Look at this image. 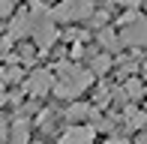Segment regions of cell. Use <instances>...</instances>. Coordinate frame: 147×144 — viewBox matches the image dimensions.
Here are the masks:
<instances>
[{
  "label": "cell",
  "instance_id": "23",
  "mask_svg": "<svg viewBox=\"0 0 147 144\" xmlns=\"http://www.w3.org/2000/svg\"><path fill=\"white\" fill-rule=\"evenodd\" d=\"M138 144H147V132H144V135H141V138H138Z\"/></svg>",
  "mask_w": 147,
  "mask_h": 144
},
{
  "label": "cell",
  "instance_id": "16",
  "mask_svg": "<svg viewBox=\"0 0 147 144\" xmlns=\"http://www.w3.org/2000/svg\"><path fill=\"white\" fill-rule=\"evenodd\" d=\"M12 12H15V0H0V18L12 15Z\"/></svg>",
  "mask_w": 147,
  "mask_h": 144
},
{
  "label": "cell",
  "instance_id": "19",
  "mask_svg": "<svg viewBox=\"0 0 147 144\" xmlns=\"http://www.w3.org/2000/svg\"><path fill=\"white\" fill-rule=\"evenodd\" d=\"M114 3H117V6H123V9H129V12H132V9L138 12V6H141V0H114Z\"/></svg>",
  "mask_w": 147,
  "mask_h": 144
},
{
  "label": "cell",
  "instance_id": "9",
  "mask_svg": "<svg viewBox=\"0 0 147 144\" xmlns=\"http://www.w3.org/2000/svg\"><path fill=\"white\" fill-rule=\"evenodd\" d=\"M90 111H93V105H87V102H72L63 111V117L69 126H81V120H90Z\"/></svg>",
  "mask_w": 147,
  "mask_h": 144
},
{
  "label": "cell",
  "instance_id": "11",
  "mask_svg": "<svg viewBox=\"0 0 147 144\" xmlns=\"http://www.w3.org/2000/svg\"><path fill=\"white\" fill-rule=\"evenodd\" d=\"M99 45H102V48H108V51H117V48H120L117 30H114V27H102V30H99Z\"/></svg>",
  "mask_w": 147,
  "mask_h": 144
},
{
  "label": "cell",
  "instance_id": "25",
  "mask_svg": "<svg viewBox=\"0 0 147 144\" xmlns=\"http://www.w3.org/2000/svg\"><path fill=\"white\" fill-rule=\"evenodd\" d=\"M0 30H3V24H0Z\"/></svg>",
  "mask_w": 147,
  "mask_h": 144
},
{
  "label": "cell",
  "instance_id": "15",
  "mask_svg": "<svg viewBox=\"0 0 147 144\" xmlns=\"http://www.w3.org/2000/svg\"><path fill=\"white\" fill-rule=\"evenodd\" d=\"M9 132H12V120L0 114V144H6V141H9Z\"/></svg>",
  "mask_w": 147,
  "mask_h": 144
},
{
  "label": "cell",
  "instance_id": "7",
  "mask_svg": "<svg viewBox=\"0 0 147 144\" xmlns=\"http://www.w3.org/2000/svg\"><path fill=\"white\" fill-rule=\"evenodd\" d=\"M6 144H33L30 141V120H27V114H18V117H12V132H9V141Z\"/></svg>",
  "mask_w": 147,
  "mask_h": 144
},
{
  "label": "cell",
  "instance_id": "21",
  "mask_svg": "<svg viewBox=\"0 0 147 144\" xmlns=\"http://www.w3.org/2000/svg\"><path fill=\"white\" fill-rule=\"evenodd\" d=\"M6 102H9V93H6V84L0 81V105H6Z\"/></svg>",
  "mask_w": 147,
  "mask_h": 144
},
{
  "label": "cell",
  "instance_id": "20",
  "mask_svg": "<svg viewBox=\"0 0 147 144\" xmlns=\"http://www.w3.org/2000/svg\"><path fill=\"white\" fill-rule=\"evenodd\" d=\"M102 144H129V141H126L123 135H108V138H105Z\"/></svg>",
  "mask_w": 147,
  "mask_h": 144
},
{
  "label": "cell",
  "instance_id": "17",
  "mask_svg": "<svg viewBox=\"0 0 147 144\" xmlns=\"http://www.w3.org/2000/svg\"><path fill=\"white\" fill-rule=\"evenodd\" d=\"M9 48H12V39H9V33H6V36H0V57L9 60Z\"/></svg>",
  "mask_w": 147,
  "mask_h": 144
},
{
  "label": "cell",
  "instance_id": "2",
  "mask_svg": "<svg viewBox=\"0 0 147 144\" xmlns=\"http://www.w3.org/2000/svg\"><path fill=\"white\" fill-rule=\"evenodd\" d=\"M30 21H33L30 36L36 39V48L48 51L51 45L57 42L60 33H57V21H54V15H51V9H45L42 0H33L30 3Z\"/></svg>",
  "mask_w": 147,
  "mask_h": 144
},
{
  "label": "cell",
  "instance_id": "13",
  "mask_svg": "<svg viewBox=\"0 0 147 144\" xmlns=\"http://www.w3.org/2000/svg\"><path fill=\"white\" fill-rule=\"evenodd\" d=\"M0 81H3V84L21 81V66H3V69H0Z\"/></svg>",
  "mask_w": 147,
  "mask_h": 144
},
{
  "label": "cell",
  "instance_id": "3",
  "mask_svg": "<svg viewBox=\"0 0 147 144\" xmlns=\"http://www.w3.org/2000/svg\"><path fill=\"white\" fill-rule=\"evenodd\" d=\"M96 6L93 0H60V3L51 9L54 21H84V18H93Z\"/></svg>",
  "mask_w": 147,
  "mask_h": 144
},
{
  "label": "cell",
  "instance_id": "22",
  "mask_svg": "<svg viewBox=\"0 0 147 144\" xmlns=\"http://www.w3.org/2000/svg\"><path fill=\"white\" fill-rule=\"evenodd\" d=\"M141 69H144V75H147V57H144V60H141Z\"/></svg>",
  "mask_w": 147,
  "mask_h": 144
},
{
  "label": "cell",
  "instance_id": "1",
  "mask_svg": "<svg viewBox=\"0 0 147 144\" xmlns=\"http://www.w3.org/2000/svg\"><path fill=\"white\" fill-rule=\"evenodd\" d=\"M54 78L57 81H54V90H51V93H54L57 99H78L93 84V72L81 69L72 60H60L54 66Z\"/></svg>",
  "mask_w": 147,
  "mask_h": 144
},
{
  "label": "cell",
  "instance_id": "8",
  "mask_svg": "<svg viewBox=\"0 0 147 144\" xmlns=\"http://www.w3.org/2000/svg\"><path fill=\"white\" fill-rule=\"evenodd\" d=\"M30 30H33L30 9H21V12H15V18H12V24H9V39L15 42V39H21V36H30Z\"/></svg>",
  "mask_w": 147,
  "mask_h": 144
},
{
  "label": "cell",
  "instance_id": "12",
  "mask_svg": "<svg viewBox=\"0 0 147 144\" xmlns=\"http://www.w3.org/2000/svg\"><path fill=\"white\" fill-rule=\"evenodd\" d=\"M108 69H111V57L108 54H93L90 57V72L93 75H105Z\"/></svg>",
  "mask_w": 147,
  "mask_h": 144
},
{
  "label": "cell",
  "instance_id": "6",
  "mask_svg": "<svg viewBox=\"0 0 147 144\" xmlns=\"http://www.w3.org/2000/svg\"><path fill=\"white\" fill-rule=\"evenodd\" d=\"M93 138H96V129L90 123H81V126H66L57 144H93Z\"/></svg>",
  "mask_w": 147,
  "mask_h": 144
},
{
  "label": "cell",
  "instance_id": "10",
  "mask_svg": "<svg viewBox=\"0 0 147 144\" xmlns=\"http://www.w3.org/2000/svg\"><path fill=\"white\" fill-rule=\"evenodd\" d=\"M123 93H126V99L135 105L138 99L144 96V84H141V78H126V84H123Z\"/></svg>",
  "mask_w": 147,
  "mask_h": 144
},
{
  "label": "cell",
  "instance_id": "4",
  "mask_svg": "<svg viewBox=\"0 0 147 144\" xmlns=\"http://www.w3.org/2000/svg\"><path fill=\"white\" fill-rule=\"evenodd\" d=\"M54 72L51 69H36V72H30L27 75V81L21 84V90L27 96H33V99H42L45 93H51V90H54Z\"/></svg>",
  "mask_w": 147,
  "mask_h": 144
},
{
  "label": "cell",
  "instance_id": "24",
  "mask_svg": "<svg viewBox=\"0 0 147 144\" xmlns=\"http://www.w3.org/2000/svg\"><path fill=\"white\" fill-rule=\"evenodd\" d=\"M144 96H147V84H144Z\"/></svg>",
  "mask_w": 147,
  "mask_h": 144
},
{
  "label": "cell",
  "instance_id": "14",
  "mask_svg": "<svg viewBox=\"0 0 147 144\" xmlns=\"http://www.w3.org/2000/svg\"><path fill=\"white\" fill-rule=\"evenodd\" d=\"M51 123H54V111H51V108H42L39 117H36V126L39 129H51Z\"/></svg>",
  "mask_w": 147,
  "mask_h": 144
},
{
  "label": "cell",
  "instance_id": "18",
  "mask_svg": "<svg viewBox=\"0 0 147 144\" xmlns=\"http://www.w3.org/2000/svg\"><path fill=\"white\" fill-rule=\"evenodd\" d=\"M90 21L96 24V27H105V21H108V12H105V9H96V12H93V18H90Z\"/></svg>",
  "mask_w": 147,
  "mask_h": 144
},
{
  "label": "cell",
  "instance_id": "5",
  "mask_svg": "<svg viewBox=\"0 0 147 144\" xmlns=\"http://www.w3.org/2000/svg\"><path fill=\"white\" fill-rule=\"evenodd\" d=\"M120 45H126V48H147V15H141L129 27H123Z\"/></svg>",
  "mask_w": 147,
  "mask_h": 144
}]
</instances>
